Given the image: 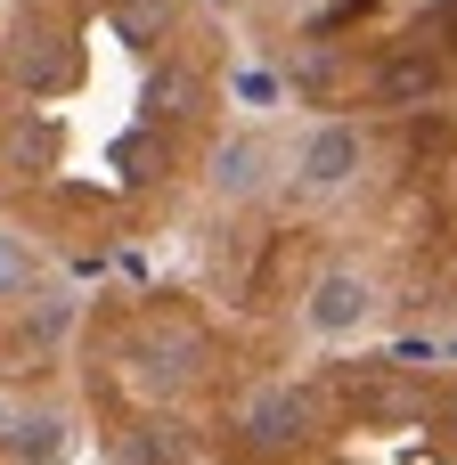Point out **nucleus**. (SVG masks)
<instances>
[{
    "label": "nucleus",
    "instance_id": "nucleus-1",
    "mask_svg": "<svg viewBox=\"0 0 457 465\" xmlns=\"http://www.w3.org/2000/svg\"><path fill=\"white\" fill-rule=\"evenodd\" d=\"M368 311H376V286H368L360 270H327V278L311 286V327H319V335H352Z\"/></svg>",
    "mask_w": 457,
    "mask_h": 465
},
{
    "label": "nucleus",
    "instance_id": "nucleus-2",
    "mask_svg": "<svg viewBox=\"0 0 457 465\" xmlns=\"http://www.w3.org/2000/svg\"><path fill=\"white\" fill-rule=\"evenodd\" d=\"M360 172V131L352 123H319L303 147V188H343Z\"/></svg>",
    "mask_w": 457,
    "mask_h": 465
},
{
    "label": "nucleus",
    "instance_id": "nucleus-3",
    "mask_svg": "<svg viewBox=\"0 0 457 465\" xmlns=\"http://www.w3.org/2000/svg\"><path fill=\"white\" fill-rule=\"evenodd\" d=\"M262 163H270V155H262V139H229V147H221L213 188H221V196H262V180H270Z\"/></svg>",
    "mask_w": 457,
    "mask_h": 465
},
{
    "label": "nucleus",
    "instance_id": "nucleus-4",
    "mask_svg": "<svg viewBox=\"0 0 457 465\" xmlns=\"http://www.w3.org/2000/svg\"><path fill=\"white\" fill-rule=\"evenodd\" d=\"M303 417H311V401H303V392H262L245 425H253L262 441H294V433H303Z\"/></svg>",
    "mask_w": 457,
    "mask_h": 465
},
{
    "label": "nucleus",
    "instance_id": "nucleus-5",
    "mask_svg": "<svg viewBox=\"0 0 457 465\" xmlns=\"http://www.w3.org/2000/svg\"><path fill=\"white\" fill-rule=\"evenodd\" d=\"M25 286H33V253H25V237L0 229V294H25Z\"/></svg>",
    "mask_w": 457,
    "mask_h": 465
},
{
    "label": "nucleus",
    "instance_id": "nucleus-6",
    "mask_svg": "<svg viewBox=\"0 0 457 465\" xmlns=\"http://www.w3.org/2000/svg\"><path fill=\"white\" fill-rule=\"evenodd\" d=\"M8 441H16V458H49V450H57V425H49V417H25Z\"/></svg>",
    "mask_w": 457,
    "mask_h": 465
},
{
    "label": "nucleus",
    "instance_id": "nucleus-7",
    "mask_svg": "<svg viewBox=\"0 0 457 465\" xmlns=\"http://www.w3.org/2000/svg\"><path fill=\"white\" fill-rule=\"evenodd\" d=\"M425 82H433V74H425V65H417V57H401V65H392V74H384V90H392V98H417V90H425Z\"/></svg>",
    "mask_w": 457,
    "mask_h": 465
},
{
    "label": "nucleus",
    "instance_id": "nucleus-8",
    "mask_svg": "<svg viewBox=\"0 0 457 465\" xmlns=\"http://www.w3.org/2000/svg\"><path fill=\"white\" fill-rule=\"evenodd\" d=\"M0 425H8V401H0Z\"/></svg>",
    "mask_w": 457,
    "mask_h": 465
},
{
    "label": "nucleus",
    "instance_id": "nucleus-9",
    "mask_svg": "<svg viewBox=\"0 0 457 465\" xmlns=\"http://www.w3.org/2000/svg\"><path fill=\"white\" fill-rule=\"evenodd\" d=\"M450 425H457V401H450Z\"/></svg>",
    "mask_w": 457,
    "mask_h": 465
}]
</instances>
